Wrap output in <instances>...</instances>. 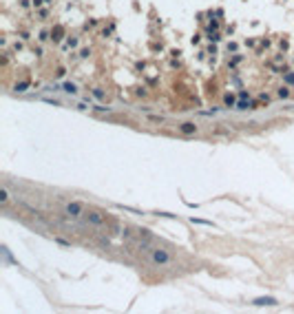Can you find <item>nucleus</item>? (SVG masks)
<instances>
[{"label": "nucleus", "instance_id": "nucleus-1", "mask_svg": "<svg viewBox=\"0 0 294 314\" xmlns=\"http://www.w3.org/2000/svg\"><path fill=\"white\" fill-rule=\"evenodd\" d=\"M151 261L157 265H168V263H173V254L164 248H151Z\"/></svg>", "mask_w": 294, "mask_h": 314}, {"label": "nucleus", "instance_id": "nucleus-2", "mask_svg": "<svg viewBox=\"0 0 294 314\" xmlns=\"http://www.w3.org/2000/svg\"><path fill=\"white\" fill-rule=\"evenodd\" d=\"M64 212H66L69 217H82V215H84L82 204H78V201H71V204H66V206H64Z\"/></svg>", "mask_w": 294, "mask_h": 314}, {"label": "nucleus", "instance_id": "nucleus-3", "mask_svg": "<svg viewBox=\"0 0 294 314\" xmlns=\"http://www.w3.org/2000/svg\"><path fill=\"white\" fill-rule=\"evenodd\" d=\"M252 305H257V307H274V305H279V301L274 299V297H259V299H254L252 301Z\"/></svg>", "mask_w": 294, "mask_h": 314}, {"label": "nucleus", "instance_id": "nucleus-4", "mask_svg": "<svg viewBox=\"0 0 294 314\" xmlns=\"http://www.w3.org/2000/svg\"><path fill=\"white\" fill-rule=\"evenodd\" d=\"M84 217H86V221H91V224H95V226H102V224L106 221L100 212H93V210H91V212H84Z\"/></svg>", "mask_w": 294, "mask_h": 314}, {"label": "nucleus", "instance_id": "nucleus-5", "mask_svg": "<svg viewBox=\"0 0 294 314\" xmlns=\"http://www.w3.org/2000/svg\"><path fill=\"white\" fill-rule=\"evenodd\" d=\"M179 131L184 135H195V133H197V124H195V122H184V124H179Z\"/></svg>", "mask_w": 294, "mask_h": 314}, {"label": "nucleus", "instance_id": "nucleus-6", "mask_svg": "<svg viewBox=\"0 0 294 314\" xmlns=\"http://www.w3.org/2000/svg\"><path fill=\"white\" fill-rule=\"evenodd\" d=\"M62 38H64V27H62V25H55L53 31H51V40H53V42H60Z\"/></svg>", "mask_w": 294, "mask_h": 314}, {"label": "nucleus", "instance_id": "nucleus-7", "mask_svg": "<svg viewBox=\"0 0 294 314\" xmlns=\"http://www.w3.org/2000/svg\"><path fill=\"white\" fill-rule=\"evenodd\" d=\"M62 89H64L69 95H75V93H78V86L73 84V82H64V84H62Z\"/></svg>", "mask_w": 294, "mask_h": 314}, {"label": "nucleus", "instance_id": "nucleus-8", "mask_svg": "<svg viewBox=\"0 0 294 314\" xmlns=\"http://www.w3.org/2000/svg\"><path fill=\"white\" fill-rule=\"evenodd\" d=\"M117 208L126 210V212H133V215H146V212H142V210H137V208H131V206H122V204H117Z\"/></svg>", "mask_w": 294, "mask_h": 314}, {"label": "nucleus", "instance_id": "nucleus-9", "mask_svg": "<svg viewBox=\"0 0 294 314\" xmlns=\"http://www.w3.org/2000/svg\"><path fill=\"white\" fill-rule=\"evenodd\" d=\"M190 221H192V224H201V226H214L212 221H206V219H199V217H192Z\"/></svg>", "mask_w": 294, "mask_h": 314}, {"label": "nucleus", "instance_id": "nucleus-10", "mask_svg": "<svg viewBox=\"0 0 294 314\" xmlns=\"http://www.w3.org/2000/svg\"><path fill=\"white\" fill-rule=\"evenodd\" d=\"M237 109H239V111H248V109H252V104H250V102H246V100H241V102L237 104Z\"/></svg>", "mask_w": 294, "mask_h": 314}, {"label": "nucleus", "instance_id": "nucleus-11", "mask_svg": "<svg viewBox=\"0 0 294 314\" xmlns=\"http://www.w3.org/2000/svg\"><path fill=\"white\" fill-rule=\"evenodd\" d=\"M27 89H29V82H20V84H16V91H18V93L27 91Z\"/></svg>", "mask_w": 294, "mask_h": 314}, {"label": "nucleus", "instance_id": "nucleus-12", "mask_svg": "<svg viewBox=\"0 0 294 314\" xmlns=\"http://www.w3.org/2000/svg\"><path fill=\"white\" fill-rule=\"evenodd\" d=\"M7 199H9V192H7V188H2V190H0V201L7 204Z\"/></svg>", "mask_w": 294, "mask_h": 314}, {"label": "nucleus", "instance_id": "nucleus-13", "mask_svg": "<svg viewBox=\"0 0 294 314\" xmlns=\"http://www.w3.org/2000/svg\"><path fill=\"white\" fill-rule=\"evenodd\" d=\"M287 95H290V89H287V86H281V89H279V98H287Z\"/></svg>", "mask_w": 294, "mask_h": 314}, {"label": "nucleus", "instance_id": "nucleus-14", "mask_svg": "<svg viewBox=\"0 0 294 314\" xmlns=\"http://www.w3.org/2000/svg\"><path fill=\"white\" fill-rule=\"evenodd\" d=\"M157 217H168V219H177V215H173V212H155Z\"/></svg>", "mask_w": 294, "mask_h": 314}, {"label": "nucleus", "instance_id": "nucleus-15", "mask_svg": "<svg viewBox=\"0 0 294 314\" xmlns=\"http://www.w3.org/2000/svg\"><path fill=\"white\" fill-rule=\"evenodd\" d=\"M93 95H95L97 100H104V91H102V89H95V91H93Z\"/></svg>", "mask_w": 294, "mask_h": 314}, {"label": "nucleus", "instance_id": "nucleus-16", "mask_svg": "<svg viewBox=\"0 0 294 314\" xmlns=\"http://www.w3.org/2000/svg\"><path fill=\"white\" fill-rule=\"evenodd\" d=\"M46 104H53V106H60V100H53V98H44Z\"/></svg>", "mask_w": 294, "mask_h": 314}, {"label": "nucleus", "instance_id": "nucleus-17", "mask_svg": "<svg viewBox=\"0 0 294 314\" xmlns=\"http://www.w3.org/2000/svg\"><path fill=\"white\" fill-rule=\"evenodd\" d=\"M208 40L210 42H219V33H208Z\"/></svg>", "mask_w": 294, "mask_h": 314}, {"label": "nucleus", "instance_id": "nucleus-18", "mask_svg": "<svg viewBox=\"0 0 294 314\" xmlns=\"http://www.w3.org/2000/svg\"><path fill=\"white\" fill-rule=\"evenodd\" d=\"M95 111H97V113H108L111 109H108V106H95Z\"/></svg>", "mask_w": 294, "mask_h": 314}, {"label": "nucleus", "instance_id": "nucleus-19", "mask_svg": "<svg viewBox=\"0 0 294 314\" xmlns=\"http://www.w3.org/2000/svg\"><path fill=\"white\" fill-rule=\"evenodd\" d=\"M285 82L292 84V82H294V73H285Z\"/></svg>", "mask_w": 294, "mask_h": 314}, {"label": "nucleus", "instance_id": "nucleus-20", "mask_svg": "<svg viewBox=\"0 0 294 314\" xmlns=\"http://www.w3.org/2000/svg\"><path fill=\"white\" fill-rule=\"evenodd\" d=\"M89 56H91V51H89V49H82V53H80V58H89Z\"/></svg>", "mask_w": 294, "mask_h": 314}, {"label": "nucleus", "instance_id": "nucleus-21", "mask_svg": "<svg viewBox=\"0 0 294 314\" xmlns=\"http://www.w3.org/2000/svg\"><path fill=\"white\" fill-rule=\"evenodd\" d=\"M69 46H78V40H75V38H69Z\"/></svg>", "mask_w": 294, "mask_h": 314}, {"label": "nucleus", "instance_id": "nucleus-22", "mask_svg": "<svg viewBox=\"0 0 294 314\" xmlns=\"http://www.w3.org/2000/svg\"><path fill=\"white\" fill-rule=\"evenodd\" d=\"M232 102H234V100H232V95H226V104H228V106H232Z\"/></svg>", "mask_w": 294, "mask_h": 314}]
</instances>
